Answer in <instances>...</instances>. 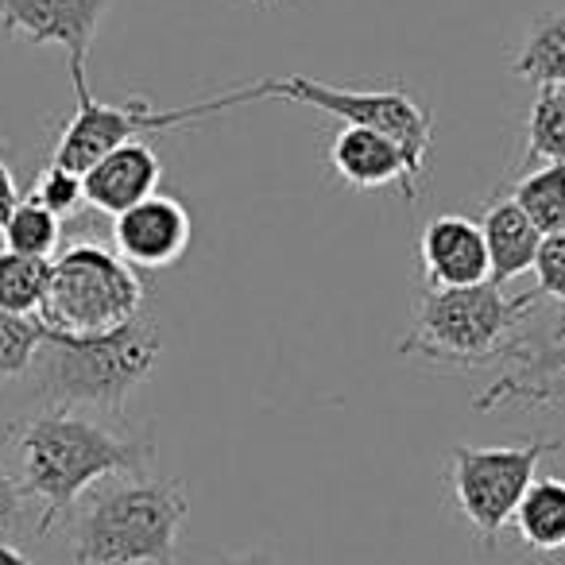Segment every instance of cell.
I'll use <instances>...</instances> for the list:
<instances>
[{
	"mask_svg": "<svg viewBox=\"0 0 565 565\" xmlns=\"http://www.w3.org/2000/svg\"><path fill=\"white\" fill-rule=\"evenodd\" d=\"M20 205V186H17V174H12L9 159L0 156V228L9 221V213Z\"/></svg>",
	"mask_w": 565,
	"mask_h": 565,
	"instance_id": "d4e9b609",
	"label": "cell"
},
{
	"mask_svg": "<svg viewBox=\"0 0 565 565\" xmlns=\"http://www.w3.org/2000/svg\"><path fill=\"white\" fill-rule=\"evenodd\" d=\"M330 163L353 190L399 186L403 198L415 202L418 186H423V174L411 167L407 151H403L395 140H387L384 132H372V128L341 125V132L333 136Z\"/></svg>",
	"mask_w": 565,
	"mask_h": 565,
	"instance_id": "7c38bea8",
	"label": "cell"
},
{
	"mask_svg": "<svg viewBox=\"0 0 565 565\" xmlns=\"http://www.w3.org/2000/svg\"><path fill=\"white\" fill-rule=\"evenodd\" d=\"M71 82H74V97H78V109L66 120L63 136H58L55 151H51V163L66 167V171H74V174H86L102 156L117 151L120 143H132L136 136H143V132H171V128H179V125L217 117L221 113L217 97L182 105V109H151L143 97H132L128 105H109L89 94L86 71H71Z\"/></svg>",
	"mask_w": 565,
	"mask_h": 565,
	"instance_id": "ba28073f",
	"label": "cell"
},
{
	"mask_svg": "<svg viewBox=\"0 0 565 565\" xmlns=\"http://www.w3.org/2000/svg\"><path fill=\"white\" fill-rule=\"evenodd\" d=\"M534 302L539 291L508 299L492 279L457 291H426L403 353L438 364H488L495 356H519L508 338L531 315Z\"/></svg>",
	"mask_w": 565,
	"mask_h": 565,
	"instance_id": "5b68a950",
	"label": "cell"
},
{
	"mask_svg": "<svg viewBox=\"0 0 565 565\" xmlns=\"http://www.w3.org/2000/svg\"><path fill=\"white\" fill-rule=\"evenodd\" d=\"M51 279V259L20 256V252L0 248V310L4 315L35 318L43 307Z\"/></svg>",
	"mask_w": 565,
	"mask_h": 565,
	"instance_id": "ac0fdd59",
	"label": "cell"
},
{
	"mask_svg": "<svg viewBox=\"0 0 565 565\" xmlns=\"http://www.w3.org/2000/svg\"><path fill=\"white\" fill-rule=\"evenodd\" d=\"M159 179H163V163L148 143L132 140L120 143L117 151L102 156L86 174H82V190H86V205L102 217H120L125 210L140 205L143 198L159 194Z\"/></svg>",
	"mask_w": 565,
	"mask_h": 565,
	"instance_id": "4fadbf2b",
	"label": "cell"
},
{
	"mask_svg": "<svg viewBox=\"0 0 565 565\" xmlns=\"http://www.w3.org/2000/svg\"><path fill=\"white\" fill-rule=\"evenodd\" d=\"M515 531L534 554H557L565 550V480L534 477L523 503L515 508Z\"/></svg>",
	"mask_w": 565,
	"mask_h": 565,
	"instance_id": "9a60e30c",
	"label": "cell"
},
{
	"mask_svg": "<svg viewBox=\"0 0 565 565\" xmlns=\"http://www.w3.org/2000/svg\"><path fill=\"white\" fill-rule=\"evenodd\" d=\"M526 159L565 167V86H539L526 120Z\"/></svg>",
	"mask_w": 565,
	"mask_h": 565,
	"instance_id": "ffe728a7",
	"label": "cell"
},
{
	"mask_svg": "<svg viewBox=\"0 0 565 565\" xmlns=\"http://www.w3.org/2000/svg\"><path fill=\"white\" fill-rule=\"evenodd\" d=\"M186 511L182 480H120L78 511L71 554L78 565H179Z\"/></svg>",
	"mask_w": 565,
	"mask_h": 565,
	"instance_id": "3957f363",
	"label": "cell"
},
{
	"mask_svg": "<svg viewBox=\"0 0 565 565\" xmlns=\"http://www.w3.org/2000/svg\"><path fill=\"white\" fill-rule=\"evenodd\" d=\"M511 71L534 86H565V12L534 20Z\"/></svg>",
	"mask_w": 565,
	"mask_h": 565,
	"instance_id": "2e32d148",
	"label": "cell"
},
{
	"mask_svg": "<svg viewBox=\"0 0 565 565\" xmlns=\"http://www.w3.org/2000/svg\"><path fill=\"white\" fill-rule=\"evenodd\" d=\"M24 500L28 495H24V488H20V480L0 465V531H12V526L20 523Z\"/></svg>",
	"mask_w": 565,
	"mask_h": 565,
	"instance_id": "cb8c5ba5",
	"label": "cell"
},
{
	"mask_svg": "<svg viewBox=\"0 0 565 565\" xmlns=\"http://www.w3.org/2000/svg\"><path fill=\"white\" fill-rule=\"evenodd\" d=\"M35 353V392L47 407H102L120 415L125 399L151 376L163 341L151 318H132L128 326L102 338H71L43 330Z\"/></svg>",
	"mask_w": 565,
	"mask_h": 565,
	"instance_id": "7a4b0ae2",
	"label": "cell"
},
{
	"mask_svg": "<svg viewBox=\"0 0 565 565\" xmlns=\"http://www.w3.org/2000/svg\"><path fill=\"white\" fill-rule=\"evenodd\" d=\"M511 202L531 217V225L542 236L565 233V167L562 163H542L539 171L523 174L511 186Z\"/></svg>",
	"mask_w": 565,
	"mask_h": 565,
	"instance_id": "e0dca14e",
	"label": "cell"
},
{
	"mask_svg": "<svg viewBox=\"0 0 565 565\" xmlns=\"http://www.w3.org/2000/svg\"><path fill=\"white\" fill-rule=\"evenodd\" d=\"M295 102L310 105V109H322L330 117L345 120L349 128H372V132H384L387 140H395L407 151L411 167L418 174H426V151L434 140V120L407 89H353V86H330V82L307 78V74H287V78H264L256 86L233 89V94H217L221 113L233 109V105L248 102Z\"/></svg>",
	"mask_w": 565,
	"mask_h": 565,
	"instance_id": "8992f818",
	"label": "cell"
},
{
	"mask_svg": "<svg viewBox=\"0 0 565 565\" xmlns=\"http://www.w3.org/2000/svg\"><path fill=\"white\" fill-rule=\"evenodd\" d=\"M0 236H4V248L9 252L35 256V259H55L58 248L66 244V221L35 202H20L17 210L9 213Z\"/></svg>",
	"mask_w": 565,
	"mask_h": 565,
	"instance_id": "d6986e66",
	"label": "cell"
},
{
	"mask_svg": "<svg viewBox=\"0 0 565 565\" xmlns=\"http://www.w3.org/2000/svg\"><path fill=\"white\" fill-rule=\"evenodd\" d=\"M554 369H565V349H562V353H550L546 372H554Z\"/></svg>",
	"mask_w": 565,
	"mask_h": 565,
	"instance_id": "83f0119b",
	"label": "cell"
},
{
	"mask_svg": "<svg viewBox=\"0 0 565 565\" xmlns=\"http://www.w3.org/2000/svg\"><path fill=\"white\" fill-rule=\"evenodd\" d=\"M534 275H539V299H554L557 302V338H565V233L557 236H542V248L534 256Z\"/></svg>",
	"mask_w": 565,
	"mask_h": 565,
	"instance_id": "603a6c76",
	"label": "cell"
},
{
	"mask_svg": "<svg viewBox=\"0 0 565 565\" xmlns=\"http://www.w3.org/2000/svg\"><path fill=\"white\" fill-rule=\"evenodd\" d=\"M113 244H117V256L136 271L171 267L190 248L186 205L171 194L143 198L140 205L113 217Z\"/></svg>",
	"mask_w": 565,
	"mask_h": 565,
	"instance_id": "30bf717a",
	"label": "cell"
},
{
	"mask_svg": "<svg viewBox=\"0 0 565 565\" xmlns=\"http://www.w3.org/2000/svg\"><path fill=\"white\" fill-rule=\"evenodd\" d=\"M225 565H275L267 554H244V557H228Z\"/></svg>",
	"mask_w": 565,
	"mask_h": 565,
	"instance_id": "4316f807",
	"label": "cell"
},
{
	"mask_svg": "<svg viewBox=\"0 0 565 565\" xmlns=\"http://www.w3.org/2000/svg\"><path fill=\"white\" fill-rule=\"evenodd\" d=\"M423 271L430 291H457V287H477L492 279L488 264V244L480 233V221L461 213H441L423 228Z\"/></svg>",
	"mask_w": 565,
	"mask_h": 565,
	"instance_id": "8fae6325",
	"label": "cell"
},
{
	"mask_svg": "<svg viewBox=\"0 0 565 565\" xmlns=\"http://www.w3.org/2000/svg\"><path fill=\"white\" fill-rule=\"evenodd\" d=\"M480 233H484V244H488V264H492L495 287L511 282L515 275L534 267V256H539V248H542V233L531 225V217L511 202V194H500L484 205Z\"/></svg>",
	"mask_w": 565,
	"mask_h": 565,
	"instance_id": "5bb4252c",
	"label": "cell"
},
{
	"mask_svg": "<svg viewBox=\"0 0 565 565\" xmlns=\"http://www.w3.org/2000/svg\"><path fill=\"white\" fill-rule=\"evenodd\" d=\"M562 441H523V446H454L449 449V492L461 515L477 531L480 546L492 550L511 526L539 465L557 454Z\"/></svg>",
	"mask_w": 565,
	"mask_h": 565,
	"instance_id": "52a82bcc",
	"label": "cell"
},
{
	"mask_svg": "<svg viewBox=\"0 0 565 565\" xmlns=\"http://www.w3.org/2000/svg\"><path fill=\"white\" fill-rule=\"evenodd\" d=\"M0 565H35L24 550H17L12 542H0Z\"/></svg>",
	"mask_w": 565,
	"mask_h": 565,
	"instance_id": "484cf974",
	"label": "cell"
},
{
	"mask_svg": "<svg viewBox=\"0 0 565 565\" xmlns=\"http://www.w3.org/2000/svg\"><path fill=\"white\" fill-rule=\"evenodd\" d=\"M12 446L20 454V488L28 500H40L35 534L55 531V523H63L74 503L105 477L143 472L151 457L148 441L117 438L63 407H47L12 426Z\"/></svg>",
	"mask_w": 565,
	"mask_h": 565,
	"instance_id": "6da1fadb",
	"label": "cell"
},
{
	"mask_svg": "<svg viewBox=\"0 0 565 565\" xmlns=\"http://www.w3.org/2000/svg\"><path fill=\"white\" fill-rule=\"evenodd\" d=\"M40 322L35 318L4 315L0 310V380H17L32 372V361L40 353Z\"/></svg>",
	"mask_w": 565,
	"mask_h": 565,
	"instance_id": "44dd1931",
	"label": "cell"
},
{
	"mask_svg": "<svg viewBox=\"0 0 565 565\" xmlns=\"http://www.w3.org/2000/svg\"><path fill=\"white\" fill-rule=\"evenodd\" d=\"M143 310V282L117 252L97 241H66L51 259V279L35 322L71 338H102Z\"/></svg>",
	"mask_w": 565,
	"mask_h": 565,
	"instance_id": "277c9868",
	"label": "cell"
},
{
	"mask_svg": "<svg viewBox=\"0 0 565 565\" xmlns=\"http://www.w3.org/2000/svg\"><path fill=\"white\" fill-rule=\"evenodd\" d=\"M28 202L43 205V210H51L55 217L71 221L74 213L86 205V190H82V174L66 171V167L58 163H47L40 171V179L32 182V198Z\"/></svg>",
	"mask_w": 565,
	"mask_h": 565,
	"instance_id": "7402d4cb",
	"label": "cell"
},
{
	"mask_svg": "<svg viewBox=\"0 0 565 565\" xmlns=\"http://www.w3.org/2000/svg\"><path fill=\"white\" fill-rule=\"evenodd\" d=\"M113 0H0V28L32 47H63L71 71H86L89 47Z\"/></svg>",
	"mask_w": 565,
	"mask_h": 565,
	"instance_id": "9c48e42d",
	"label": "cell"
}]
</instances>
